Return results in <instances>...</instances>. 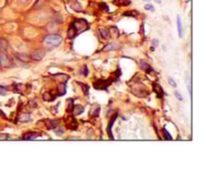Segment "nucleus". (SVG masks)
<instances>
[{
    "instance_id": "37",
    "label": "nucleus",
    "mask_w": 206,
    "mask_h": 173,
    "mask_svg": "<svg viewBox=\"0 0 206 173\" xmlns=\"http://www.w3.org/2000/svg\"><path fill=\"white\" fill-rule=\"evenodd\" d=\"M19 1H21V2H26V1H28V0H19Z\"/></svg>"
},
{
    "instance_id": "10",
    "label": "nucleus",
    "mask_w": 206,
    "mask_h": 173,
    "mask_svg": "<svg viewBox=\"0 0 206 173\" xmlns=\"http://www.w3.org/2000/svg\"><path fill=\"white\" fill-rule=\"evenodd\" d=\"M140 64H141V68H142L145 72H147V73H150V72L153 71V68H151V66L149 64H147L145 60H140Z\"/></svg>"
},
{
    "instance_id": "9",
    "label": "nucleus",
    "mask_w": 206,
    "mask_h": 173,
    "mask_svg": "<svg viewBox=\"0 0 206 173\" xmlns=\"http://www.w3.org/2000/svg\"><path fill=\"white\" fill-rule=\"evenodd\" d=\"M100 33H101V35H102L103 38H105V39H108L109 37H111L110 30L106 27H101L100 28Z\"/></svg>"
},
{
    "instance_id": "21",
    "label": "nucleus",
    "mask_w": 206,
    "mask_h": 173,
    "mask_svg": "<svg viewBox=\"0 0 206 173\" xmlns=\"http://www.w3.org/2000/svg\"><path fill=\"white\" fill-rule=\"evenodd\" d=\"M117 44L116 43H110V44H108L106 47L104 48V50L105 51H108V50H114V49H116L117 48Z\"/></svg>"
},
{
    "instance_id": "11",
    "label": "nucleus",
    "mask_w": 206,
    "mask_h": 173,
    "mask_svg": "<svg viewBox=\"0 0 206 173\" xmlns=\"http://www.w3.org/2000/svg\"><path fill=\"white\" fill-rule=\"evenodd\" d=\"M116 118H117V115H114L113 118L111 119L110 123H109V126H108V134H109V136H110L111 139H114L113 136H112V127H113V124H114V122H115Z\"/></svg>"
},
{
    "instance_id": "8",
    "label": "nucleus",
    "mask_w": 206,
    "mask_h": 173,
    "mask_svg": "<svg viewBox=\"0 0 206 173\" xmlns=\"http://www.w3.org/2000/svg\"><path fill=\"white\" fill-rule=\"evenodd\" d=\"M153 90H154V92L157 94V96L159 97V98H162V97H163L164 91H163V89L161 88V86H160L159 84H154V85H153Z\"/></svg>"
},
{
    "instance_id": "1",
    "label": "nucleus",
    "mask_w": 206,
    "mask_h": 173,
    "mask_svg": "<svg viewBox=\"0 0 206 173\" xmlns=\"http://www.w3.org/2000/svg\"><path fill=\"white\" fill-rule=\"evenodd\" d=\"M89 28V24L85 19H77L72 23L68 31V36L70 38H74L77 34H79Z\"/></svg>"
},
{
    "instance_id": "5",
    "label": "nucleus",
    "mask_w": 206,
    "mask_h": 173,
    "mask_svg": "<svg viewBox=\"0 0 206 173\" xmlns=\"http://www.w3.org/2000/svg\"><path fill=\"white\" fill-rule=\"evenodd\" d=\"M45 52L43 50H40V49H38V50H34L32 51L31 54V60H41L43 58V56H44Z\"/></svg>"
},
{
    "instance_id": "31",
    "label": "nucleus",
    "mask_w": 206,
    "mask_h": 173,
    "mask_svg": "<svg viewBox=\"0 0 206 173\" xmlns=\"http://www.w3.org/2000/svg\"><path fill=\"white\" fill-rule=\"evenodd\" d=\"M7 138H8V135H6V134H0V141L6 140Z\"/></svg>"
},
{
    "instance_id": "19",
    "label": "nucleus",
    "mask_w": 206,
    "mask_h": 173,
    "mask_svg": "<svg viewBox=\"0 0 206 173\" xmlns=\"http://www.w3.org/2000/svg\"><path fill=\"white\" fill-rule=\"evenodd\" d=\"M186 86H187V90H188V93L191 95L192 90H191V79L189 77V74H186Z\"/></svg>"
},
{
    "instance_id": "32",
    "label": "nucleus",
    "mask_w": 206,
    "mask_h": 173,
    "mask_svg": "<svg viewBox=\"0 0 206 173\" xmlns=\"http://www.w3.org/2000/svg\"><path fill=\"white\" fill-rule=\"evenodd\" d=\"M55 132H56V134H58V135H62V134H64V129H62V128H60V129H56V130H55Z\"/></svg>"
},
{
    "instance_id": "15",
    "label": "nucleus",
    "mask_w": 206,
    "mask_h": 173,
    "mask_svg": "<svg viewBox=\"0 0 206 173\" xmlns=\"http://www.w3.org/2000/svg\"><path fill=\"white\" fill-rule=\"evenodd\" d=\"M54 98H55V96H53L52 94H50V93H48V92L44 93L42 96L43 101H46V102H52V101L54 100Z\"/></svg>"
},
{
    "instance_id": "26",
    "label": "nucleus",
    "mask_w": 206,
    "mask_h": 173,
    "mask_svg": "<svg viewBox=\"0 0 206 173\" xmlns=\"http://www.w3.org/2000/svg\"><path fill=\"white\" fill-rule=\"evenodd\" d=\"M44 1L45 0H37L35 2V5H34V8H39V7L44 3Z\"/></svg>"
},
{
    "instance_id": "2",
    "label": "nucleus",
    "mask_w": 206,
    "mask_h": 173,
    "mask_svg": "<svg viewBox=\"0 0 206 173\" xmlns=\"http://www.w3.org/2000/svg\"><path fill=\"white\" fill-rule=\"evenodd\" d=\"M62 41V37L58 34H49L43 37V42L50 46H58Z\"/></svg>"
},
{
    "instance_id": "36",
    "label": "nucleus",
    "mask_w": 206,
    "mask_h": 173,
    "mask_svg": "<svg viewBox=\"0 0 206 173\" xmlns=\"http://www.w3.org/2000/svg\"><path fill=\"white\" fill-rule=\"evenodd\" d=\"M83 75H85V76L87 75V66H83Z\"/></svg>"
},
{
    "instance_id": "14",
    "label": "nucleus",
    "mask_w": 206,
    "mask_h": 173,
    "mask_svg": "<svg viewBox=\"0 0 206 173\" xmlns=\"http://www.w3.org/2000/svg\"><path fill=\"white\" fill-rule=\"evenodd\" d=\"M30 120H31V118H30L29 114H21V115L19 116V118H18V121L21 122V123L28 122V121H30Z\"/></svg>"
},
{
    "instance_id": "13",
    "label": "nucleus",
    "mask_w": 206,
    "mask_h": 173,
    "mask_svg": "<svg viewBox=\"0 0 206 173\" xmlns=\"http://www.w3.org/2000/svg\"><path fill=\"white\" fill-rule=\"evenodd\" d=\"M72 112H74V115L77 116V115H79V114H81L83 112V108L81 107V105H74V107H72Z\"/></svg>"
},
{
    "instance_id": "28",
    "label": "nucleus",
    "mask_w": 206,
    "mask_h": 173,
    "mask_svg": "<svg viewBox=\"0 0 206 173\" xmlns=\"http://www.w3.org/2000/svg\"><path fill=\"white\" fill-rule=\"evenodd\" d=\"M79 85L81 86V87H83V94L85 95H89V88H87V87H85V86H83V84H81V83H79Z\"/></svg>"
},
{
    "instance_id": "34",
    "label": "nucleus",
    "mask_w": 206,
    "mask_h": 173,
    "mask_svg": "<svg viewBox=\"0 0 206 173\" xmlns=\"http://www.w3.org/2000/svg\"><path fill=\"white\" fill-rule=\"evenodd\" d=\"M152 44H153L154 46H157V45L159 44V41H158L157 39H153V40H152Z\"/></svg>"
},
{
    "instance_id": "33",
    "label": "nucleus",
    "mask_w": 206,
    "mask_h": 173,
    "mask_svg": "<svg viewBox=\"0 0 206 173\" xmlns=\"http://www.w3.org/2000/svg\"><path fill=\"white\" fill-rule=\"evenodd\" d=\"M175 96H176V98L178 99L179 101H183V98H182V96H181V95L179 94V92H175Z\"/></svg>"
},
{
    "instance_id": "30",
    "label": "nucleus",
    "mask_w": 206,
    "mask_h": 173,
    "mask_svg": "<svg viewBox=\"0 0 206 173\" xmlns=\"http://www.w3.org/2000/svg\"><path fill=\"white\" fill-rule=\"evenodd\" d=\"M68 101H70V105H68V111H70V112H72V107H74V102H72V99H70V100H68Z\"/></svg>"
},
{
    "instance_id": "3",
    "label": "nucleus",
    "mask_w": 206,
    "mask_h": 173,
    "mask_svg": "<svg viewBox=\"0 0 206 173\" xmlns=\"http://www.w3.org/2000/svg\"><path fill=\"white\" fill-rule=\"evenodd\" d=\"M0 66L2 68H10L12 66L9 56L5 52H2V51H0Z\"/></svg>"
},
{
    "instance_id": "35",
    "label": "nucleus",
    "mask_w": 206,
    "mask_h": 173,
    "mask_svg": "<svg viewBox=\"0 0 206 173\" xmlns=\"http://www.w3.org/2000/svg\"><path fill=\"white\" fill-rule=\"evenodd\" d=\"M100 6H101V8H104L105 10H108V6H107V5L105 4V3H101Z\"/></svg>"
},
{
    "instance_id": "4",
    "label": "nucleus",
    "mask_w": 206,
    "mask_h": 173,
    "mask_svg": "<svg viewBox=\"0 0 206 173\" xmlns=\"http://www.w3.org/2000/svg\"><path fill=\"white\" fill-rule=\"evenodd\" d=\"M111 83H112V82H111L110 80H107V81L100 80V81L96 82V83L93 84V87L96 89H99V90H106L109 86L111 85Z\"/></svg>"
},
{
    "instance_id": "23",
    "label": "nucleus",
    "mask_w": 206,
    "mask_h": 173,
    "mask_svg": "<svg viewBox=\"0 0 206 173\" xmlns=\"http://www.w3.org/2000/svg\"><path fill=\"white\" fill-rule=\"evenodd\" d=\"M138 12L137 11H128V12L124 13V16H137Z\"/></svg>"
},
{
    "instance_id": "17",
    "label": "nucleus",
    "mask_w": 206,
    "mask_h": 173,
    "mask_svg": "<svg viewBox=\"0 0 206 173\" xmlns=\"http://www.w3.org/2000/svg\"><path fill=\"white\" fill-rule=\"evenodd\" d=\"M58 95H64L66 92V85H64V83H60L58 84Z\"/></svg>"
},
{
    "instance_id": "24",
    "label": "nucleus",
    "mask_w": 206,
    "mask_h": 173,
    "mask_svg": "<svg viewBox=\"0 0 206 173\" xmlns=\"http://www.w3.org/2000/svg\"><path fill=\"white\" fill-rule=\"evenodd\" d=\"M117 3L119 5H123V6H126V5H129L131 2H130V0H119Z\"/></svg>"
},
{
    "instance_id": "12",
    "label": "nucleus",
    "mask_w": 206,
    "mask_h": 173,
    "mask_svg": "<svg viewBox=\"0 0 206 173\" xmlns=\"http://www.w3.org/2000/svg\"><path fill=\"white\" fill-rule=\"evenodd\" d=\"M38 136H39V134H37V133H35V132H28L26 135H24L22 139H24V140H31V139H35V138H37Z\"/></svg>"
},
{
    "instance_id": "29",
    "label": "nucleus",
    "mask_w": 206,
    "mask_h": 173,
    "mask_svg": "<svg viewBox=\"0 0 206 173\" xmlns=\"http://www.w3.org/2000/svg\"><path fill=\"white\" fill-rule=\"evenodd\" d=\"M145 9H146V10H151V11L155 10L154 6H153V5H151V4H146V5H145Z\"/></svg>"
},
{
    "instance_id": "25",
    "label": "nucleus",
    "mask_w": 206,
    "mask_h": 173,
    "mask_svg": "<svg viewBox=\"0 0 206 173\" xmlns=\"http://www.w3.org/2000/svg\"><path fill=\"white\" fill-rule=\"evenodd\" d=\"M7 92V88L4 87V86H0V95H2V96H5Z\"/></svg>"
},
{
    "instance_id": "27",
    "label": "nucleus",
    "mask_w": 206,
    "mask_h": 173,
    "mask_svg": "<svg viewBox=\"0 0 206 173\" xmlns=\"http://www.w3.org/2000/svg\"><path fill=\"white\" fill-rule=\"evenodd\" d=\"M168 82H169V84H170V86H172V87H174V88H176L177 85H176V82L174 81V80L172 79V78H169L168 79Z\"/></svg>"
},
{
    "instance_id": "16",
    "label": "nucleus",
    "mask_w": 206,
    "mask_h": 173,
    "mask_svg": "<svg viewBox=\"0 0 206 173\" xmlns=\"http://www.w3.org/2000/svg\"><path fill=\"white\" fill-rule=\"evenodd\" d=\"M177 27H178V34H179V37H182L183 36V28H182V23H181V19H180V16H177Z\"/></svg>"
},
{
    "instance_id": "18",
    "label": "nucleus",
    "mask_w": 206,
    "mask_h": 173,
    "mask_svg": "<svg viewBox=\"0 0 206 173\" xmlns=\"http://www.w3.org/2000/svg\"><path fill=\"white\" fill-rule=\"evenodd\" d=\"M70 7H72V9H74V11H77V12H79V11H81V5L79 2H77V1H76V2L72 3L70 4Z\"/></svg>"
},
{
    "instance_id": "7",
    "label": "nucleus",
    "mask_w": 206,
    "mask_h": 173,
    "mask_svg": "<svg viewBox=\"0 0 206 173\" xmlns=\"http://www.w3.org/2000/svg\"><path fill=\"white\" fill-rule=\"evenodd\" d=\"M9 49V43L6 39L0 37V51L2 52H7Z\"/></svg>"
},
{
    "instance_id": "6",
    "label": "nucleus",
    "mask_w": 206,
    "mask_h": 173,
    "mask_svg": "<svg viewBox=\"0 0 206 173\" xmlns=\"http://www.w3.org/2000/svg\"><path fill=\"white\" fill-rule=\"evenodd\" d=\"M15 56L18 58V60L23 62H28L30 60H31V56H30L29 54H24V52H16V54H15Z\"/></svg>"
},
{
    "instance_id": "20",
    "label": "nucleus",
    "mask_w": 206,
    "mask_h": 173,
    "mask_svg": "<svg viewBox=\"0 0 206 173\" xmlns=\"http://www.w3.org/2000/svg\"><path fill=\"white\" fill-rule=\"evenodd\" d=\"M99 112H100V107H99V106H96V108H93V107H91V112H89V115L91 116L93 114V116H95V117H98Z\"/></svg>"
},
{
    "instance_id": "38",
    "label": "nucleus",
    "mask_w": 206,
    "mask_h": 173,
    "mask_svg": "<svg viewBox=\"0 0 206 173\" xmlns=\"http://www.w3.org/2000/svg\"><path fill=\"white\" fill-rule=\"evenodd\" d=\"M156 2H158V3H161V0H155Z\"/></svg>"
},
{
    "instance_id": "22",
    "label": "nucleus",
    "mask_w": 206,
    "mask_h": 173,
    "mask_svg": "<svg viewBox=\"0 0 206 173\" xmlns=\"http://www.w3.org/2000/svg\"><path fill=\"white\" fill-rule=\"evenodd\" d=\"M163 133H164V136H165V139L166 140H169V141H172V136H171L170 134H169V132H168L166 129H163Z\"/></svg>"
}]
</instances>
